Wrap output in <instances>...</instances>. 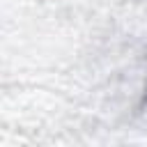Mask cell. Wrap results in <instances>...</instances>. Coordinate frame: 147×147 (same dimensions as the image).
I'll use <instances>...</instances> for the list:
<instances>
[{"mask_svg":"<svg viewBox=\"0 0 147 147\" xmlns=\"http://www.w3.org/2000/svg\"><path fill=\"white\" fill-rule=\"evenodd\" d=\"M142 101H147V87H145V94H142Z\"/></svg>","mask_w":147,"mask_h":147,"instance_id":"1","label":"cell"}]
</instances>
